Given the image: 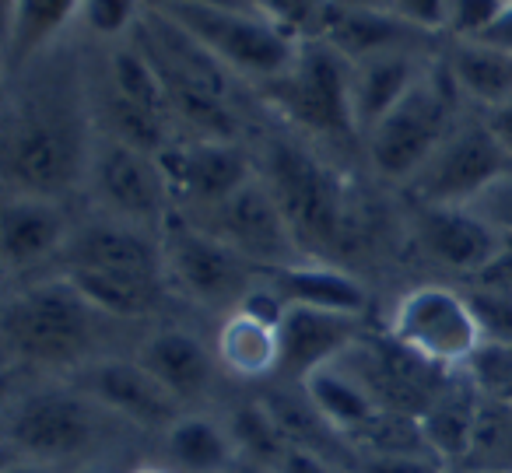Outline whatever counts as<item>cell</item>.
<instances>
[{
	"label": "cell",
	"instance_id": "cell-41",
	"mask_svg": "<svg viewBox=\"0 0 512 473\" xmlns=\"http://www.w3.org/2000/svg\"><path fill=\"white\" fill-rule=\"evenodd\" d=\"M488 127H491V134L498 137V144H502V148L509 151V158H512V102H505L502 109L488 113Z\"/></svg>",
	"mask_w": 512,
	"mask_h": 473
},
{
	"label": "cell",
	"instance_id": "cell-39",
	"mask_svg": "<svg viewBox=\"0 0 512 473\" xmlns=\"http://www.w3.org/2000/svg\"><path fill=\"white\" fill-rule=\"evenodd\" d=\"M477 284H481L484 291H495V295L512 298V246H505L502 253L491 260V267L477 277Z\"/></svg>",
	"mask_w": 512,
	"mask_h": 473
},
{
	"label": "cell",
	"instance_id": "cell-48",
	"mask_svg": "<svg viewBox=\"0 0 512 473\" xmlns=\"http://www.w3.org/2000/svg\"><path fill=\"white\" fill-rule=\"evenodd\" d=\"M92 473H106V470H92Z\"/></svg>",
	"mask_w": 512,
	"mask_h": 473
},
{
	"label": "cell",
	"instance_id": "cell-5",
	"mask_svg": "<svg viewBox=\"0 0 512 473\" xmlns=\"http://www.w3.org/2000/svg\"><path fill=\"white\" fill-rule=\"evenodd\" d=\"M260 179L271 186L285 211L302 253L330 249L341 242L344 228V186L327 162L295 141H271L264 148Z\"/></svg>",
	"mask_w": 512,
	"mask_h": 473
},
{
	"label": "cell",
	"instance_id": "cell-42",
	"mask_svg": "<svg viewBox=\"0 0 512 473\" xmlns=\"http://www.w3.org/2000/svg\"><path fill=\"white\" fill-rule=\"evenodd\" d=\"M148 8H186V4H211V8H253V0H144Z\"/></svg>",
	"mask_w": 512,
	"mask_h": 473
},
{
	"label": "cell",
	"instance_id": "cell-43",
	"mask_svg": "<svg viewBox=\"0 0 512 473\" xmlns=\"http://www.w3.org/2000/svg\"><path fill=\"white\" fill-rule=\"evenodd\" d=\"M4 473H57V470L46 463H32V459H18V463H11Z\"/></svg>",
	"mask_w": 512,
	"mask_h": 473
},
{
	"label": "cell",
	"instance_id": "cell-34",
	"mask_svg": "<svg viewBox=\"0 0 512 473\" xmlns=\"http://www.w3.org/2000/svg\"><path fill=\"white\" fill-rule=\"evenodd\" d=\"M467 207L505 242V246H512V172L495 179V183L484 193H477Z\"/></svg>",
	"mask_w": 512,
	"mask_h": 473
},
{
	"label": "cell",
	"instance_id": "cell-31",
	"mask_svg": "<svg viewBox=\"0 0 512 473\" xmlns=\"http://www.w3.org/2000/svg\"><path fill=\"white\" fill-rule=\"evenodd\" d=\"M253 8L271 22H278L281 29H288L295 39L309 43V39L323 36L334 4L330 0H253Z\"/></svg>",
	"mask_w": 512,
	"mask_h": 473
},
{
	"label": "cell",
	"instance_id": "cell-26",
	"mask_svg": "<svg viewBox=\"0 0 512 473\" xmlns=\"http://www.w3.org/2000/svg\"><path fill=\"white\" fill-rule=\"evenodd\" d=\"M85 0H11L8 11V71L32 67L60 32L81 18Z\"/></svg>",
	"mask_w": 512,
	"mask_h": 473
},
{
	"label": "cell",
	"instance_id": "cell-27",
	"mask_svg": "<svg viewBox=\"0 0 512 473\" xmlns=\"http://www.w3.org/2000/svg\"><path fill=\"white\" fill-rule=\"evenodd\" d=\"M446 74L463 99L477 102L488 113L512 102V57L502 50H491L484 43L453 39V50L446 57Z\"/></svg>",
	"mask_w": 512,
	"mask_h": 473
},
{
	"label": "cell",
	"instance_id": "cell-46",
	"mask_svg": "<svg viewBox=\"0 0 512 473\" xmlns=\"http://www.w3.org/2000/svg\"><path fill=\"white\" fill-rule=\"evenodd\" d=\"M474 473H502V470H474Z\"/></svg>",
	"mask_w": 512,
	"mask_h": 473
},
{
	"label": "cell",
	"instance_id": "cell-40",
	"mask_svg": "<svg viewBox=\"0 0 512 473\" xmlns=\"http://www.w3.org/2000/svg\"><path fill=\"white\" fill-rule=\"evenodd\" d=\"M470 43H484V46H491V50H502L512 57V0L498 11L495 22H491L477 39H470Z\"/></svg>",
	"mask_w": 512,
	"mask_h": 473
},
{
	"label": "cell",
	"instance_id": "cell-4",
	"mask_svg": "<svg viewBox=\"0 0 512 473\" xmlns=\"http://www.w3.org/2000/svg\"><path fill=\"white\" fill-rule=\"evenodd\" d=\"M179 22L207 53L221 60L232 74L256 85H271L292 71L302 50V39L260 15L256 8H211V4H186V8H155Z\"/></svg>",
	"mask_w": 512,
	"mask_h": 473
},
{
	"label": "cell",
	"instance_id": "cell-13",
	"mask_svg": "<svg viewBox=\"0 0 512 473\" xmlns=\"http://www.w3.org/2000/svg\"><path fill=\"white\" fill-rule=\"evenodd\" d=\"M162 172L169 179L172 204L183 207V214L197 218L253 183L260 172L256 162L235 141H214V137H190L172 141L158 155Z\"/></svg>",
	"mask_w": 512,
	"mask_h": 473
},
{
	"label": "cell",
	"instance_id": "cell-14",
	"mask_svg": "<svg viewBox=\"0 0 512 473\" xmlns=\"http://www.w3.org/2000/svg\"><path fill=\"white\" fill-rule=\"evenodd\" d=\"M85 393L99 403L106 414H116L141 428H165L183 417V403L141 365V361L109 358L88 368Z\"/></svg>",
	"mask_w": 512,
	"mask_h": 473
},
{
	"label": "cell",
	"instance_id": "cell-16",
	"mask_svg": "<svg viewBox=\"0 0 512 473\" xmlns=\"http://www.w3.org/2000/svg\"><path fill=\"white\" fill-rule=\"evenodd\" d=\"M281 333V368L288 382H306L313 372L330 368L362 340V316H341L323 309H299L288 305Z\"/></svg>",
	"mask_w": 512,
	"mask_h": 473
},
{
	"label": "cell",
	"instance_id": "cell-15",
	"mask_svg": "<svg viewBox=\"0 0 512 473\" xmlns=\"http://www.w3.org/2000/svg\"><path fill=\"white\" fill-rule=\"evenodd\" d=\"M74 228L60 200L8 193L0 214V260L8 274L43 267L53 256H64Z\"/></svg>",
	"mask_w": 512,
	"mask_h": 473
},
{
	"label": "cell",
	"instance_id": "cell-3",
	"mask_svg": "<svg viewBox=\"0 0 512 473\" xmlns=\"http://www.w3.org/2000/svg\"><path fill=\"white\" fill-rule=\"evenodd\" d=\"M99 312L81 298L64 274L57 281L32 284L4 305V344L8 354L29 365H74L88 354Z\"/></svg>",
	"mask_w": 512,
	"mask_h": 473
},
{
	"label": "cell",
	"instance_id": "cell-35",
	"mask_svg": "<svg viewBox=\"0 0 512 473\" xmlns=\"http://www.w3.org/2000/svg\"><path fill=\"white\" fill-rule=\"evenodd\" d=\"M509 0H449V36L453 39H477L491 22L498 18V11Z\"/></svg>",
	"mask_w": 512,
	"mask_h": 473
},
{
	"label": "cell",
	"instance_id": "cell-22",
	"mask_svg": "<svg viewBox=\"0 0 512 473\" xmlns=\"http://www.w3.org/2000/svg\"><path fill=\"white\" fill-rule=\"evenodd\" d=\"M137 361H141L179 403L193 400V396H204L207 389H211L214 368H218V358L207 351L204 340L186 330L155 333V337L141 347Z\"/></svg>",
	"mask_w": 512,
	"mask_h": 473
},
{
	"label": "cell",
	"instance_id": "cell-12",
	"mask_svg": "<svg viewBox=\"0 0 512 473\" xmlns=\"http://www.w3.org/2000/svg\"><path fill=\"white\" fill-rule=\"evenodd\" d=\"M505 172H512V158L491 134L488 120L460 123L411 179V190L421 207H467Z\"/></svg>",
	"mask_w": 512,
	"mask_h": 473
},
{
	"label": "cell",
	"instance_id": "cell-10",
	"mask_svg": "<svg viewBox=\"0 0 512 473\" xmlns=\"http://www.w3.org/2000/svg\"><path fill=\"white\" fill-rule=\"evenodd\" d=\"M99 414L106 410L88 393L46 389L18 400L8 414V445L32 463H64L92 449L102 431Z\"/></svg>",
	"mask_w": 512,
	"mask_h": 473
},
{
	"label": "cell",
	"instance_id": "cell-36",
	"mask_svg": "<svg viewBox=\"0 0 512 473\" xmlns=\"http://www.w3.org/2000/svg\"><path fill=\"white\" fill-rule=\"evenodd\" d=\"M348 473H446L428 452H362Z\"/></svg>",
	"mask_w": 512,
	"mask_h": 473
},
{
	"label": "cell",
	"instance_id": "cell-7",
	"mask_svg": "<svg viewBox=\"0 0 512 473\" xmlns=\"http://www.w3.org/2000/svg\"><path fill=\"white\" fill-rule=\"evenodd\" d=\"M264 92L306 134L330 141L358 137L351 113V60H344L323 39L302 43L292 71L264 85Z\"/></svg>",
	"mask_w": 512,
	"mask_h": 473
},
{
	"label": "cell",
	"instance_id": "cell-45",
	"mask_svg": "<svg viewBox=\"0 0 512 473\" xmlns=\"http://www.w3.org/2000/svg\"><path fill=\"white\" fill-rule=\"evenodd\" d=\"M130 473H172V470H162V466H137V470Z\"/></svg>",
	"mask_w": 512,
	"mask_h": 473
},
{
	"label": "cell",
	"instance_id": "cell-1",
	"mask_svg": "<svg viewBox=\"0 0 512 473\" xmlns=\"http://www.w3.org/2000/svg\"><path fill=\"white\" fill-rule=\"evenodd\" d=\"M95 137L74 95L64 88L36 92L11 113L4 141V172L11 193L60 200L78 179H88Z\"/></svg>",
	"mask_w": 512,
	"mask_h": 473
},
{
	"label": "cell",
	"instance_id": "cell-23",
	"mask_svg": "<svg viewBox=\"0 0 512 473\" xmlns=\"http://www.w3.org/2000/svg\"><path fill=\"white\" fill-rule=\"evenodd\" d=\"M214 358L228 375L246 382H260L278 375L281 368V333L278 323L253 316L246 309H232L214 337Z\"/></svg>",
	"mask_w": 512,
	"mask_h": 473
},
{
	"label": "cell",
	"instance_id": "cell-30",
	"mask_svg": "<svg viewBox=\"0 0 512 473\" xmlns=\"http://www.w3.org/2000/svg\"><path fill=\"white\" fill-rule=\"evenodd\" d=\"M225 428L235 442V452H242L253 463V470H278L281 456L292 449V442L285 438V431L278 428V421H274L264 403L239 407L228 417Z\"/></svg>",
	"mask_w": 512,
	"mask_h": 473
},
{
	"label": "cell",
	"instance_id": "cell-19",
	"mask_svg": "<svg viewBox=\"0 0 512 473\" xmlns=\"http://www.w3.org/2000/svg\"><path fill=\"white\" fill-rule=\"evenodd\" d=\"M425 57L414 46L365 57L351 64V113L358 137H365L421 78L428 74Z\"/></svg>",
	"mask_w": 512,
	"mask_h": 473
},
{
	"label": "cell",
	"instance_id": "cell-6",
	"mask_svg": "<svg viewBox=\"0 0 512 473\" xmlns=\"http://www.w3.org/2000/svg\"><path fill=\"white\" fill-rule=\"evenodd\" d=\"M386 337H393L400 347L449 375L463 372L477 347L488 340L474 302L442 284L407 291L393 309Z\"/></svg>",
	"mask_w": 512,
	"mask_h": 473
},
{
	"label": "cell",
	"instance_id": "cell-8",
	"mask_svg": "<svg viewBox=\"0 0 512 473\" xmlns=\"http://www.w3.org/2000/svg\"><path fill=\"white\" fill-rule=\"evenodd\" d=\"M162 256L165 277L193 302L211 309H239L256 284L253 263L204 232L183 211H172L162 225Z\"/></svg>",
	"mask_w": 512,
	"mask_h": 473
},
{
	"label": "cell",
	"instance_id": "cell-49",
	"mask_svg": "<svg viewBox=\"0 0 512 473\" xmlns=\"http://www.w3.org/2000/svg\"><path fill=\"white\" fill-rule=\"evenodd\" d=\"M509 410H512V400H509Z\"/></svg>",
	"mask_w": 512,
	"mask_h": 473
},
{
	"label": "cell",
	"instance_id": "cell-32",
	"mask_svg": "<svg viewBox=\"0 0 512 473\" xmlns=\"http://www.w3.org/2000/svg\"><path fill=\"white\" fill-rule=\"evenodd\" d=\"M463 375L481 393L512 400V344H505V340H484L474 358H470V365L463 368Z\"/></svg>",
	"mask_w": 512,
	"mask_h": 473
},
{
	"label": "cell",
	"instance_id": "cell-37",
	"mask_svg": "<svg viewBox=\"0 0 512 473\" xmlns=\"http://www.w3.org/2000/svg\"><path fill=\"white\" fill-rule=\"evenodd\" d=\"M386 11L418 29L421 36L449 29V0H386Z\"/></svg>",
	"mask_w": 512,
	"mask_h": 473
},
{
	"label": "cell",
	"instance_id": "cell-44",
	"mask_svg": "<svg viewBox=\"0 0 512 473\" xmlns=\"http://www.w3.org/2000/svg\"><path fill=\"white\" fill-rule=\"evenodd\" d=\"M334 8H379L386 11V0H330Z\"/></svg>",
	"mask_w": 512,
	"mask_h": 473
},
{
	"label": "cell",
	"instance_id": "cell-25",
	"mask_svg": "<svg viewBox=\"0 0 512 473\" xmlns=\"http://www.w3.org/2000/svg\"><path fill=\"white\" fill-rule=\"evenodd\" d=\"M421 32L404 25L397 15L379 8H334L330 11V22L323 29V43L334 46L344 60L358 64L365 57H376V53L390 50H407L414 46Z\"/></svg>",
	"mask_w": 512,
	"mask_h": 473
},
{
	"label": "cell",
	"instance_id": "cell-28",
	"mask_svg": "<svg viewBox=\"0 0 512 473\" xmlns=\"http://www.w3.org/2000/svg\"><path fill=\"white\" fill-rule=\"evenodd\" d=\"M64 277L81 291L88 305L99 316L116 319H137L155 309L162 277H141V274H113V270H88V267H67Z\"/></svg>",
	"mask_w": 512,
	"mask_h": 473
},
{
	"label": "cell",
	"instance_id": "cell-17",
	"mask_svg": "<svg viewBox=\"0 0 512 473\" xmlns=\"http://www.w3.org/2000/svg\"><path fill=\"white\" fill-rule=\"evenodd\" d=\"M67 267L113 270V274L165 277L162 232L141 225H127L116 218H99L74 228L64 249Z\"/></svg>",
	"mask_w": 512,
	"mask_h": 473
},
{
	"label": "cell",
	"instance_id": "cell-2",
	"mask_svg": "<svg viewBox=\"0 0 512 473\" xmlns=\"http://www.w3.org/2000/svg\"><path fill=\"white\" fill-rule=\"evenodd\" d=\"M460 92L446 67H428V74L362 137L369 165L390 183H407L428 165V158L446 144L456 123Z\"/></svg>",
	"mask_w": 512,
	"mask_h": 473
},
{
	"label": "cell",
	"instance_id": "cell-33",
	"mask_svg": "<svg viewBox=\"0 0 512 473\" xmlns=\"http://www.w3.org/2000/svg\"><path fill=\"white\" fill-rule=\"evenodd\" d=\"M148 4L144 0H85L81 22L102 39H123L141 25Z\"/></svg>",
	"mask_w": 512,
	"mask_h": 473
},
{
	"label": "cell",
	"instance_id": "cell-29",
	"mask_svg": "<svg viewBox=\"0 0 512 473\" xmlns=\"http://www.w3.org/2000/svg\"><path fill=\"white\" fill-rule=\"evenodd\" d=\"M165 459L172 473H221L232 466L235 442L211 417H179L165 431Z\"/></svg>",
	"mask_w": 512,
	"mask_h": 473
},
{
	"label": "cell",
	"instance_id": "cell-20",
	"mask_svg": "<svg viewBox=\"0 0 512 473\" xmlns=\"http://www.w3.org/2000/svg\"><path fill=\"white\" fill-rule=\"evenodd\" d=\"M264 274H267V288L285 305L341 312V316H365V309H369L365 284L355 281L348 270L330 267V263L299 260V263H288V267L264 270Z\"/></svg>",
	"mask_w": 512,
	"mask_h": 473
},
{
	"label": "cell",
	"instance_id": "cell-38",
	"mask_svg": "<svg viewBox=\"0 0 512 473\" xmlns=\"http://www.w3.org/2000/svg\"><path fill=\"white\" fill-rule=\"evenodd\" d=\"M271 473H341V470H337V466L330 463L327 456H320V452L292 445V449L281 456L278 470H271Z\"/></svg>",
	"mask_w": 512,
	"mask_h": 473
},
{
	"label": "cell",
	"instance_id": "cell-21",
	"mask_svg": "<svg viewBox=\"0 0 512 473\" xmlns=\"http://www.w3.org/2000/svg\"><path fill=\"white\" fill-rule=\"evenodd\" d=\"M463 375V372H460ZM418 428L435 459H460L474 449L481 428V389L463 375L449 379L418 414Z\"/></svg>",
	"mask_w": 512,
	"mask_h": 473
},
{
	"label": "cell",
	"instance_id": "cell-11",
	"mask_svg": "<svg viewBox=\"0 0 512 473\" xmlns=\"http://www.w3.org/2000/svg\"><path fill=\"white\" fill-rule=\"evenodd\" d=\"M190 218V214H186ZM197 221L204 232H211L214 239H221L228 249L249 260L256 270H274L288 267V263L309 260L302 253L299 239H295L292 225H288L285 211L274 200L271 186L256 176L253 183H246L239 193H232L228 200H221L218 207H211L207 214H197Z\"/></svg>",
	"mask_w": 512,
	"mask_h": 473
},
{
	"label": "cell",
	"instance_id": "cell-47",
	"mask_svg": "<svg viewBox=\"0 0 512 473\" xmlns=\"http://www.w3.org/2000/svg\"><path fill=\"white\" fill-rule=\"evenodd\" d=\"M253 473H271V470H253Z\"/></svg>",
	"mask_w": 512,
	"mask_h": 473
},
{
	"label": "cell",
	"instance_id": "cell-18",
	"mask_svg": "<svg viewBox=\"0 0 512 473\" xmlns=\"http://www.w3.org/2000/svg\"><path fill=\"white\" fill-rule=\"evenodd\" d=\"M414 232L428 260L456 274L481 277L505 242L470 207H418Z\"/></svg>",
	"mask_w": 512,
	"mask_h": 473
},
{
	"label": "cell",
	"instance_id": "cell-9",
	"mask_svg": "<svg viewBox=\"0 0 512 473\" xmlns=\"http://www.w3.org/2000/svg\"><path fill=\"white\" fill-rule=\"evenodd\" d=\"M88 186L106 218L151 228V232H162L169 214L176 211L158 155L137 151L109 134H99L92 144Z\"/></svg>",
	"mask_w": 512,
	"mask_h": 473
},
{
	"label": "cell",
	"instance_id": "cell-24",
	"mask_svg": "<svg viewBox=\"0 0 512 473\" xmlns=\"http://www.w3.org/2000/svg\"><path fill=\"white\" fill-rule=\"evenodd\" d=\"M302 393L309 396V403L320 410V417L344 438V442H355V438L383 414L379 400L365 389V382L358 379L344 361L309 375V379L302 382Z\"/></svg>",
	"mask_w": 512,
	"mask_h": 473
}]
</instances>
